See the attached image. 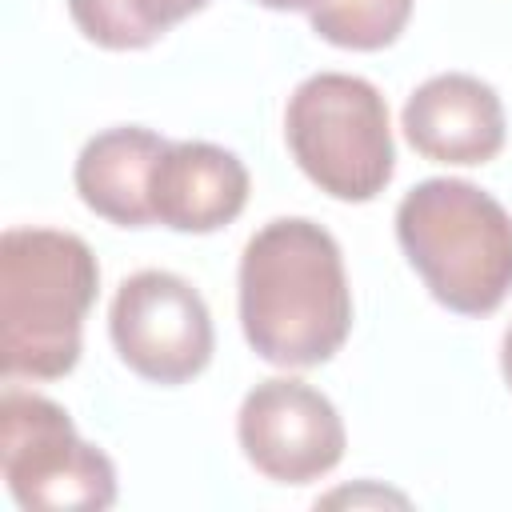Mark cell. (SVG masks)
I'll return each mask as SVG.
<instances>
[{
  "label": "cell",
  "instance_id": "cell-7",
  "mask_svg": "<svg viewBox=\"0 0 512 512\" xmlns=\"http://www.w3.org/2000/svg\"><path fill=\"white\" fill-rule=\"evenodd\" d=\"M236 436L248 464L276 484H308L328 476L348 444L336 404L292 376L260 380L244 396Z\"/></svg>",
  "mask_w": 512,
  "mask_h": 512
},
{
  "label": "cell",
  "instance_id": "cell-4",
  "mask_svg": "<svg viewBox=\"0 0 512 512\" xmlns=\"http://www.w3.org/2000/svg\"><path fill=\"white\" fill-rule=\"evenodd\" d=\"M284 136L300 172L336 200H372L396 168L388 104L364 76L316 72L284 108Z\"/></svg>",
  "mask_w": 512,
  "mask_h": 512
},
{
  "label": "cell",
  "instance_id": "cell-10",
  "mask_svg": "<svg viewBox=\"0 0 512 512\" xmlns=\"http://www.w3.org/2000/svg\"><path fill=\"white\" fill-rule=\"evenodd\" d=\"M168 152V140L124 124V128H108L100 136H92L80 156H76V192L80 200L120 224V228H148L156 224L152 216V176L160 156Z\"/></svg>",
  "mask_w": 512,
  "mask_h": 512
},
{
  "label": "cell",
  "instance_id": "cell-14",
  "mask_svg": "<svg viewBox=\"0 0 512 512\" xmlns=\"http://www.w3.org/2000/svg\"><path fill=\"white\" fill-rule=\"evenodd\" d=\"M500 372H504V380L512 388V328L504 332V344H500Z\"/></svg>",
  "mask_w": 512,
  "mask_h": 512
},
{
  "label": "cell",
  "instance_id": "cell-11",
  "mask_svg": "<svg viewBox=\"0 0 512 512\" xmlns=\"http://www.w3.org/2000/svg\"><path fill=\"white\" fill-rule=\"evenodd\" d=\"M208 0H68L72 24L100 48L128 52L156 44L172 24L200 12Z\"/></svg>",
  "mask_w": 512,
  "mask_h": 512
},
{
  "label": "cell",
  "instance_id": "cell-2",
  "mask_svg": "<svg viewBox=\"0 0 512 512\" xmlns=\"http://www.w3.org/2000/svg\"><path fill=\"white\" fill-rule=\"evenodd\" d=\"M100 268L76 232L8 228L0 240V364L4 376L60 380L76 368Z\"/></svg>",
  "mask_w": 512,
  "mask_h": 512
},
{
  "label": "cell",
  "instance_id": "cell-12",
  "mask_svg": "<svg viewBox=\"0 0 512 512\" xmlns=\"http://www.w3.org/2000/svg\"><path fill=\"white\" fill-rule=\"evenodd\" d=\"M308 16L320 40L336 48L376 52L404 32L412 16V0H320Z\"/></svg>",
  "mask_w": 512,
  "mask_h": 512
},
{
  "label": "cell",
  "instance_id": "cell-9",
  "mask_svg": "<svg viewBox=\"0 0 512 512\" xmlns=\"http://www.w3.org/2000/svg\"><path fill=\"white\" fill-rule=\"evenodd\" d=\"M248 204V168L208 140H180L156 164L152 216L172 232H216Z\"/></svg>",
  "mask_w": 512,
  "mask_h": 512
},
{
  "label": "cell",
  "instance_id": "cell-6",
  "mask_svg": "<svg viewBox=\"0 0 512 512\" xmlns=\"http://www.w3.org/2000/svg\"><path fill=\"white\" fill-rule=\"evenodd\" d=\"M108 332L136 376L168 388L200 376L216 344L204 296L164 268H144L116 288Z\"/></svg>",
  "mask_w": 512,
  "mask_h": 512
},
{
  "label": "cell",
  "instance_id": "cell-5",
  "mask_svg": "<svg viewBox=\"0 0 512 512\" xmlns=\"http://www.w3.org/2000/svg\"><path fill=\"white\" fill-rule=\"evenodd\" d=\"M0 476L32 512H100L116 500L112 460L76 436L56 400L36 392L0 396Z\"/></svg>",
  "mask_w": 512,
  "mask_h": 512
},
{
  "label": "cell",
  "instance_id": "cell-15",
  "mask_svg": "<svg viewBox=\"0 0 512 512\" xmlns=\"http://www.w3.org/2000/svg\"><path fill=\"white\" fill-rule=\"evenodd\" d=\"M336 500H352V504H356V500H364V492H360V496H356V492H336V496H328V504H336ZM372 500H400V504H408L404 496H392V492H372Z\"/></svg>",
  "mask_w": 512,
  "mask_h": 512
},
{
  "label": "cell",
  "instance_id": "cell-8",
  "mask_svg": "<svg viewBox=\"0 0 512 512\" xmlns=\"http://www.w3.org/2000/svg\"><path fill=\"white\" fill-rule=\"evenodd\" d=\"M404 136L424 160L488 164L504 148V104L480 76L440 72L408 96Z\"/></svg>",
  "mask_w": 512,
  "mask_h": 512
},
{
  "label": "cell",
  "instance_id": "cell-3",
  "mask_svg": "<svg viewBox=\"0 0 512 512\" xmlns=\"http://www.w3.org/2000/svg\"><path fill=\"white\" fill-rule=\"evenodd\" d=\"M396 240L448 312L488 316L512 292V216L468 180H420L396 208Z\"/></svg>",
  "mask_w": 512,
  "mask_h": 512
},
{
  "label": "cell",
  "instance_id": "cell-1",
  "mask_svg": "<svg viewBox=\"0 0 512 512\" xmlns=\"http://www.w3.org/2000/svg\"><path fill=\"white\" fill-rule=\"evenodd\" d=\"M240 328L252 352L280 368H312L344 348L352 288L328 228L280 216L244 244Z\"/></svg>",
  "mask_w": 512,
  "mask_h": 512
},
{
  "label": "cell",
  "instance_id": "cell-13",
  "mask_svg": "<svg viewBox=\"0 0 512 512\" xmlns=\"http://www.w3.org/2000/svg\"><path fill=\"white\" fill-rule=\"evenodd\" d=\"M256 4H264L272 12H312L320 0H256Z\"/></svg>",
  "mask_w": 512,
  "mask_h": 512
}]
</instances>
